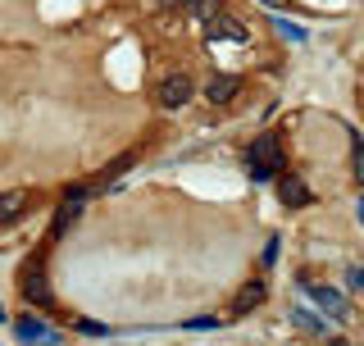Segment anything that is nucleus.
<instances>
[{"label": "nucleus", "mask_w": 364, "mask_h": 346, "mask_svg": "<svg viewBox=\"0 0 364 346\" xmlns=\"http://www.w3.org/2000/svg\"><path fill=\"white\" fill-rule=\"evenodd\" d=\"M278 169H282L278 137H273V132H259V137H255V146L246 151V173H250L255 182H269V178H278Z\"/></svg>", "instance_id": "1"}, {"label": "nucleus", "mask_w": 364, "mask_h": 346, "mask_svg": "<svg viewBox=\"0 0 364 346\" xmlns=\"http://www.w3.org/2000/svg\"><path fill=\"white\" fill-rule=\"evenodd\" d=\"M301 287H305V296H310V301L323 310L328 319H350V305H346V296H341V292H333V287H318L310 278H305Z\"/></svg>", "instance_id": "2"}, {"label": "nucleus", "mask_w": 364, "mask_h": 346, "mask_svg": "<svg viewBox=\"0 0 364 346\" xmlns=\"http://www.w3.org/2000/svg\"><path fill=\"white\" fill-rule=\"evenodd\" d=\"M155 96H159V105H164V110H182L191 96H196V87H191V78H187V73H168L164 83H159Z\"/></svg>", "instance_id": "3"}, {"label": "nucleus", "mask_w": 364, "mask_h": 346, "mask_svg": "<svg viewBox=\"0 0 364 346\" xmlns=\"http://www.w3.org/2000/svg\"><path fill=\"white\" fill-rule=\"evenodd\" d=\"M23 296H28V301H37V305H55L50 283H46L41 264H28V273H23Z\"/></svg>", "instance_id": "4"}, {"label": "nucleus", "mask_w": 364, "mask_h": 346, "mask_svg": "<svg viewBox=\"0 0 364 346\" xmlns=\"http://www.w3.org/2000/svg\"><path fill=\"white\" fill-rule=\"evenodd\" d=\"M87 192H91V187H77V192H68V196H64V205L55 210V224H50V233H55V237H60L64 228L73 224L77 214H82V201H87Z\"/></svg>", "instance_id": "5"}, {"label": "nucleus", "mask_w": 364, "mask_h": 346, "mask_svg": "<svg viewBox=\"0 0 364 346\" xmlns=\"http://www.w3.org/2000/svg\"><path fill=\"white\" fill-rule=\"evenodd\" d=\"M278 196L291 205V210H301V205H310V201H314L310 187H305V182L296 178V173H278Z\"/></svg>", "instance_id": "6"}, {"label": "nucleus", "mask_w": 364, "mask_h": 346, "mask_svg": "<svg viewBox=\"0 0 364 346\" xmlns=\"http://www.w3.org/2000/svg\"><path fill=\"white\" fill-rule=\"evenodd\" d=\"M28 205H32V192H23V187L0 192V224H14V219H23V214H28Z\"/></svg>", "instance_id": "7"}, {"label": "nucleus", "mask_w": 364, "mask_h": 346, "mask_svg": "<svg viewBox=\"0 0 364 346\" xmlns=\"http://www.w3.org/2000/svg\"><path fill=\"white\" fill-rule=\"evenodd\" d=\"M237 91H242V78L219 73V78H210V87H205V100H210V105H228Z\"/></svg>", "instance_id": "8"}, {"label": "nucleus", "mask_w": 364, "mask_h": 346, "mask_svg": "<svg viewBox=\"0 0 364 346\" xmlns=\"http://www.w3.org/2000/svg\"><path fill=\"white\" fill-rule=\"evenodd\" d=\"M264 296H269V287H264V278H250V283L242 287V292L232 296V315H250V310H255L259 301H264Z\"/></svg>", "instance_id": "9"}, {"label": "nucleus", "mask_w": 364, "mask_h": 346, "mask_svg": "<svg viewBox=\"0 0 364 346\" xmlns=\"http://www.w3.org/2000/svg\"><path fill=\"white\" fill-rule=\"evenodd\" d=\"M210 37H228V41H246V28L237 19H228V14H219V19H210Z\"/></svg>", "instance_id": "10"}, {"label": "nucleus", "mask_w": 364, "mask_h": 346, "mask_svg": "<svg viewBox=\"0 0 364 346\" xmlns=\"http://www.w3.org/2000/svg\"><path fill=\"white\" fill-rule=\"evenodd\" d=\"M14 332H18L23 342H46V337H50V328H46L41 319H32V315H23L18 324H14Z\"/></svg>", "instance_id": "11"}, {"label": "nucleus", "mask_w": 364, "mask_h": 346, "mask_svg": "<svg viewBox=\"0 0 364 346\" xmlns=\"http://www.w3.org/2000/svg\"><path fill=\"white\" fill-rule=\"evenodd\" d=\"M187 14H191V19H200V23H210V19H219V14H223V0H191Z\"/></svg>", "instance_id": "12"}, {"label": "nucleus", "mask_w": 364, "mask_h": 346, "mask_svg": "<svg viewBox=\"0 0 364 346\" xmlns=\"http://www.w3.org/2000/svg\"><path fill=\"white\" fill-rule=\"evenodd\" d=\"M291 324L305 328V332H314V337H328V324H318L314 310H291Z\"/></svg>", "instance_id": "13"}, {"label": "nucleus", "mask_w": 364, "mask_h": 346, "mask_svg": "<svg viewBox=\"0 0 364 346\" xmlns=\"http://www.w3.org/2000/svg\"><path fill=\"white\" fill-rule=\"evenodd\" d=\"M350 173H355V182L364 187V142H360V132L350 137Z\"/></svg>", "instance_id": "14"}, {"label": "nucleus", "mask_w": 364, "mask_h": 346, "mask_svg": "<svg viewBox=\"0 0 364 346\" xmlns=\"http://www.w3.org/2000/svg\"><path fill=\"white\" fill-rule=\"evenodd\" d=\"M128 164H132V155H119V159H114V164H109L105 173H100V182H109V178H119V173H123V169H128ZM100 182H96V187H100Z\"/></svg>", "instance_id": "15"}, {"label": "nucleus", "mask_w": 364, "mask_h": 346, "mask_svg": "<svg viewBox=\"0 0 364 346\" xmlns=\"http://www.w3.org/2000/svg\"><path fill=\"white\" fill-rule=\"evenodd\" d=\"M350 292H364V264L350 269Z\"/></svg>", "instance_id": "16"}, {"label": "nucleus", "mask_w": 364, "mask_h": 346, "mask_svg": "<svg viewBox=\"0 0 364 346\" xmlns=\"http://www.w3.org/2000/svg\"><path fill=\"white\" fill-rule=\"evenodd\" d=\"M159 5H164V9H187L191 0H159Z\"/></svg>", "instance_id": "17"}, {"label": "nucleus", "mask_w": 364, "mask_h": 346, "mask_svg": "<svg viewBox=\"0 0 364 346\" xmlns=\"http://www.w3.org/2000/svg\"><path fill=\"white\" fill-rule=\"evenodd\" d=\"M259 5H269V9H287V0H259Z\"/></svg>", "instance_id": "18"}, {"label": "nucleus", "mask_w": 364, "mask_h": 346, "mask_svg": "<svg viewBox=\"0 0 364 346\" xmlns=\"http://www.w3.org/2000/svg\"><path fill=\"white\" fill-rule=\"evenodd\" d=\"M360 224H364V201H360Z\"/></svg>", "instance_id": "19"}, {"label": "nucleus", "mask_w": 364, "mask_h": 346, "mask_svg": "<svg viewBox=\"0 0 364 346\" xmlns=\"http://www.w3.org/2000/svg\"><path fill=\"white\" fill-rule=\"evenodd\" d=\"M0 319H5V310H0Z\"/></svg>", "instance_id": "20"}]
</instances>
